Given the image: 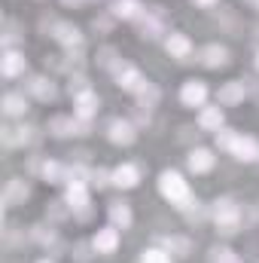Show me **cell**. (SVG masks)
Listing matches in <instances>:
<instances>
[{
    "label": "cell",
    "mask_w": 259,
    "mask_h": 263,
    "mask_svg": "<svg viewBox=\"0 0 259 263\" xmlns=\"http://www.w3.org/2000/svg\"><path fill=\"white\" fill-rule=\"evenodd\" d=\"M210 217L217 223V233L223 236H235L241 230V205L232 196H220L210 205Z\"/></svg>",
    "instance_id": "6da1fadb"
},
{
    "label": "cell",
    "mask_w": 259,
    "mask_h": 263,
    "mask_svg": "<svg viewBox=\"0 0 259 263\" xmlns=\"http://www.w3.org/2000/svg\"><path fill=\"white\" fill-rule=\"evenodd\" d=\"M159 193H162V199H168L177 208L192 205V190L183 181V175H177V172H162L159 175Z\"/></svg>",
    "instance_id": "7a4b0ae2"
},
{
    "label": "cell",
    "mask_w": 259,
    "mask_h": 263,
    "mask_svg": "<svg viewBox=\"0 0 259 263\" xmlns=\"http://www.w3.org/2000/svg\"><path fill=\"white\" fill-rule=\"evenodd\" d=\"M113 77H116V86L125 89V92H131V95H137V92L143 89V83H146V77H143L134 65H125V62H119V67L113 70Z\"/></svg>",
    "instance_id": "3957f363"
},
{
    "label": "cell",
    "mask_w": 259,
    "mask_h": 263,
    "mask_svg": "<svg viewBox=\"0 0 259 263\" xmlns=\"http://www.w3.org/2000/svg\"><path fill=\"white\" fill-rule=\"evenodd\" d=\"M137 126L131 123V120H113L110 126H107V138H110V144H116V147H131L134 141H137Z\"/></svg>",
    "instance_id": "277c9868"
},
{
    "label": "cell",
    "mask_w": 259,
    "mask_h": 263,
    "mask_svg": "<svg viewBox=\"0 0 259 263\" xmlns=\"http://www.w3.org/2000/svg\"><path fill=\"white\" fill-rule=\"evenodd\" d=\"M52 40H55L58 46H64L67 52H73V49H82V43H85L82 31H79L76 25H70V22H58V28L52 31Z\"/></svg>",
    "instance_id": "5b68a950"
},
{
    "label": "cell",
    "mask_w": 259,
    "mask_h": 263,
    "mask_svg": "<svg viewBox=\"0 0 259 263\" xmlns=\"http://www.w3.org/2000/svg\"><path fill=\"white\" fill-rule=\"evenodd\" d=\"M244 98H247V83H244V80H229V83H223L220 92H217L220 107H238Z\"/></svg>",
    "instance_id": "8992f818"
},
{
    "label": "cell",
    "mask_w": 259,
    "mask_h": 263,
    "mask_svg": "<svg viewBox=\"0 0 259 263\" xmlns=\"http://www.w3.org/2000/svg\"><path fill=\"white\" fill-rule=\"evenodd\" d=\"M198 62L207 67V70H220V67L229 65V49L223 43H207L198 49Z\"/></svg>",
    "instance_id": "52a82bcc"
},
{
    "label": "cell",
    "mask_w": 259,
    "mask_h": 263,
    "mask_svg": "<svg viewBox=\"0 0 259 263\" xmlns=\"http://www.w3.org/2000/svg\"><path fill=\"white\" fill-rule=\"evenodd\" d=\"M28 196H31V187H28L25 178H6V184H3V202H6L9 208L25 205Z\"/></svg>",
    "instance_id": "ba28073f"
},
{
    "label": "cell",
    "mask_w": 259,
    "mask_h": 263,
    "mask_svg": "<svg viewBox=\"0 0 259 263\" xmlns=\"http://www.w3.org/2000/svg\"><path fill=\"white\" fill-rule=\"evenodd\" d=\"M25 92L34 95L37 101H55V98H58V89H55V83H52L49 77H28Z\"/></svg>",
    "instance_id": "9c48e42d"
},
{
    "label": "cell",
    "mask_w": 259,
    "mask_h": 263,
    "mask_svg": "<svg viewBox=\"0 0 259 263\" xmlns=\"http://www.w3.org/2000/svg\"><path fill=\"white\" fill-rule=\"evenodd\" d=\"M25 67H28L25 52H18V49H3V59H0V73H3L6 80L21 77V73H25Z\"/></svg>",
    "instance_id": "30bf717a"
},
{
    "label": "cell",
    "mask_w": 259,
    "mask_h": 263,
    "mask_svg": "<svg viewBox=\"0 0 259 263\" xmlns=\"http://www.w3.org/2000/svg\"><path fill=\"white\" fill-rule=\"evenodd\" d=\"M180 101H183L186 107H204V101H207V86H204V80H186V83L180 86Z\"/></svg>",
    "instance_id": "8fae6325"
},
{
    "label": "cell",
    "mask_w": 259,
    "mask_h": 263,
    "mask_svg": "<svg viewBox=\"0 0 259 263\" xmlns=\"http://www.w3.org/2000/svg\"><path fill=\"white\" fill-rule=\"evenodd\" d=\"M92 248L98 254H113L119 248V230L116 227H101L95 236H92Z\"/></svg>",
    "instance_id": "7c38bea8"
},
{
    "label": "cell",
    "mask_w": 259,
    "mask_h": 263,
    "mask_svg": "<svg viewBox=\"0 0 259 263\" xmlns=\"http://www.w3.org/2000/svg\"><path fill=\"white\" fill-rule=\"evenodd\" d=\"M143 12H146V6L140 0H113V6H110V15L122 18V22H137Z\"/></svg>",
    "instance_id": "4fadbf2b"
},
{
    "label": "cell",
    "mask_w": 259,
    "mask_h": 263,
    "mask_svg": "<svg viewBox=\"0 0 259 263\" xmlns=\"http://www.w3.org/2000/svg\"><path fill=\"white\" fill-rule=\"evenodd\" d=\"M137 184H140V168H137L134 162H122V165L113 168V187L131 190V187H137Z\"/></svg>",
    "instance_id": "5bb4252c"
},
{
    "label": "cell",
    "mask_w": 259,
    "mask_h": 263,
    "mask_svg": "<svg viewBox=\"0 0 259 263\" xmlns=\"http://www.w3.org/2000/svg\"><path fill=\"white\" fill-rule=\"evenodd\" d=\"M229 153L235 159H241V162H256L259 159V141L250 138V135H238V141H235V147Z\"/></svg>",
    "instance_id": "9a60e30c"
},
{
    "label": "cell",
    "mask_w": 259,
    "mask_h": 263,
    "mask_svg": "<svg viewBox=\"0 0 259 263\" xmlns=\"http://www.w3.org/2000/svg\"><path fill=\"white\" fill-rule=\"evenodd\" d=\"M213 162H217V156L207 147H195V150H189V156H186V165H189V172H195V175H207L213 168Z\"/></svg>",
    "instance_id": "2e32d148"
},
{
    "label": "cell",
    "mask_w": 259,
    "mask_h": 263,
    "mask_svg": "<svg viewBox=\"0 0 259 263\" xmlns=\"http://www.w3.org/2000/svg\"><path fill=\"white\" fill-rule=\"evenodd\" d=\"M165 49H168L171 59H189V55H192V40H189L186 34L174 31V34L165 37Z\"/></svg>",
    "instance_id": "e0dca14e"
},
{
    "label": "cell",
    "mask_w": 259,
    "mask_h": 263,
    "mask_svg": "<svg viewBox=\"0 0 259 263\" xmlns=\"http://www.w3.org/2000/svg\"><path fill=\"white\" fill-rule=\"evenodd\" d=\"M31 242L43 245L46 251L61 245V239H58V230H55L52 223H49V227H46V223H34V227H31Z\"/></svg>",
    "instance_id": "ac0fdd59"
},
{
    "label": "cell",
    "mask_w": 259,
    "mask_h": 263,
    "mask_svg": "<svg viewBox=\"0 0 259 263\" xmlns=\"http://www.w3.org/2000/svg\"><path fill=\"white\" fill-rule=\"evenodd\" d=\"M107 217H110V227H116V230H128L131 220H134L128 202H110L107 205Z\"/></svg>",
    "instance_id": "d6986e66"
},
{
    "label": "cell",
    "mask_w": 259,
    "mask_h": 263,
    "mask_svg": "<svg viewBox=\"0 0 259 263\" xmlns=\"http://www.w3.org/2000/svg\"><path fill=\"white\" fill-rule=\"evenodd\" d=\"M134 25H137V34H140L143 40H156V37H159L165 28H168V25H165V22H159V18L149 12V9H146V12H143V15H140Z\"/></svg>",
    "instance_id": "ffe728a7"
},
{
    "label": "cell",
    "mask_w": 259,
    "mask_h": 263,
    "mask_svg": "<svg viewBox=\"0 0 259 263\" xmlns=\"http://www.w3.org/2000/svg\"><path fill=\"white\" fill-rule=\"evenodd\" d=\"M73 117H85V120H92L95 114H98V107H101V98L89 89V92H82V95H76L73 98Z\"/></svg>",
    "instance_id": "44dd1931"
},
{
    "label": "cell",
    "mask_w": 259,
    "mask_h": 263,
    "mask_svg": "<svg viewBox=\"0 0 259 263\" xmlns=\"http://www.w3.org/2000/svg\"><path fill=\"white\" fill-rule=\"evenodd\" d=\"M3 114H6L9 120L25 117V114H28V98H25V92H6V95H3Z\"/></svg>",
    "instance_id": "7402d4cb"
},
{
    "label": "cell",
    "mask_w": 259,
    "mask_h": 263,
    "mask_svg": "<svg viewBox=\"0 0 259 263\" xmlns=\"http://www.w3.org/2000/svg\"><path fill=\"white\" fill-rule=\"evenodd\" d=\"M64 199H67V205H70L73 211H76V208H85V205L92 202V193H89V184H79V181L67 184Z\"/></svg>",
    "instance_id": "603a6c76"
},
{
    "label": "cell",
    "mask_w": 259,
    "mask_h": 263,
    "mask_svg": "<svg viewBox=\"0 0 259 263\" xmlns=\"http://www.w3.org/2000/svg\"><path fill=\"white\" fill-rule=\"evenodd\" d=\"M162 245L171 257H189L192 254V239H186V236H165Z\"/></svg>",
    "instance_id": "cb8c5ba5"
},
{
    "label": "cell",
    "mask_w": 259,
    "mask_h": 263,
    "mask_svg": "<svg viewBox=\"0 0 259 263\" xmlns=\"http://www.w3.org/2000/svg\"><path fill=\"white\" fill-rule=\"evenodd\" d=\"M198 126L204 132H220L223 129V107H220V104H217V107H201Z\"/></svg>",
    "instance_id": "d4e9b609"
},
{
    "label": "cell",
    "mask_w": 259,
    "mask_h": 263,
    "mask_svg": "<svg viewBox=\"0 0 259 263\" xmlns=\"http://www.w3.org/2000/svg\"><path fill=\"white\" fill-rule=\"evenodd\" d=\"M40 178H43L46 184H67V165L64 162H55V159H46Z\"/></svg>",
    "instance_id": "484cf974"
},
{
    "label": "cell",
    "mask_w": 259,
    "mask_h": 263,
    "mask_svg": "<svg viewBox=\"0 0 259 263\" xmlns=\"http://www.w3.org/2000/svg\"><path fill=\"white\" fill-rule=\"evenodd\" d=\"M73 126H76V117H52L49 123H46V135H52V138H67V135H73Z\"/></svg>",
    "instance_id": "4316f807"
},
{
    "label": "cell",
    "mask_w": 259,
    "mask_h": 263,
    "mask_svg": "<svg viewBox=\"0 0 259 263\" xmlns=\"http://www.w3.org/2000/svg\"><path fill=\"white\" fill-rule=\"evenodd\" d=\"M95 62H98V67H104V70H110V73H113V70L119 67L122 59H119V52H116L113 46H101V49L95 52Z\"/></svg>",
    "instance_id": "83f0119b"
},
{
    "label": "cell",
    "mask_w": 259,
    "mask_h": 263,
    "mask_svg": "<svg viewBox=\"0 0 259 263\" xmlns=\"http://www.w3.org/2000/svg\"><path fill=\"white\" fill-rule=\"evenodd\" d=\"M134 98H137L143 107H156V104H159V98H162V92H159V86H156V83H149V80H146V83H143V89H140Z\"/></svg>",
    "instance_id": "f1b7e54d"
},
{
    "label": "cell",
    "mask_w": 259,
    "mask_h": 263,
    "mask_svg": "<svg viewBox=\"0 0 259 263\" xmlns=\"http://www.w3.org/2000/svg\"><path fill=\"white\" fill-rule=\"evenodd\" d=\"M0 141L6 150H15V147H25V138H21V126H3L0 132Z\"/></svg>",
    "instance_id": "f546056e"
},
{
    "label": "cell",
    "mask_w": 259,
    "mask_h": 263,
    "mask_svg": "<svg viewBox=\"0 0 259 263\" xmlns=\"http://www.w3.org/2000/svg\"><path fill=\"white\" fill-rule=\"evenodd\" d=\"M70 205H67V199H58V202H49L46 205V217L52 220V223H61V220H67L70 217Z\"/></svg>",
    "instance_id": "4dcf8cb0"
},
{
    "label": "cell",
    "mask_w": 259,
    "mask_h": 263,
    "mask_svg": "<svg viewBox=\"0 0 259 263\" xmlns=\"http://www.w3.org/2000/svg\"><path fill=\"white\" fill-rule=\"evenodd\" d=\"M207 260L210 263H241L238 260V254H235L229 245H213V248L207 251Z\"/></svg>",
    "instance_id": "1f68e13d"
},
{
    "label": "cell",
    "mask_w": 259,
    "mask_h": 263,
    "mask_svg": "<svg viewBox=\"0 0 259 263\" xmlns=\"http://www.w3.org/2000/svg\"><path fill=\"white\" fill-rule=\"evenodd\" d=\"M183 214H186V223H204L207 217H210V208L207 205H201V202H192V205H186L183 208Z\"/></svg>",
    "instance_id": "d6a6232c"
},
{
    "label": "cell",
    "mask_w": 259,
    "mask_h": 263,
    "mask_svg": "<svg viewBox=\"0 0 259 263\" xmlns=\"http://www.w3.org/2000/svg\"><path fill=\"white\" fill-rule=\"evenodd\" d=\"M92 86H89V77L82 73V70H76V73H70V83H67V92L76 98V95H82V92H89Z\"/></svg>",
    "instance_id": "836d02e7"
},
{
    "label": "cell",
    "mask_w": 259,
    "mask_h": 263,
    "mask_svg": "<svg viewBox=\"0 0 259 263\" xmlns=\"http://www.w3.org/2000/svg\"><path fill=\"white\" fill-rule=\"evenodd\" d=\"M110 184H113V172H110V168H104V165L92 168V187L104 190V187H110Z\"/></svg>",
    "instance_id": "e575fe53"
},
{
    "label": "cell",
    "mask_w": 259,
    "mask_h": 263,
    "mask_svg": "<svg viewBox=\"0 0 259 263\" xmlns=\"http://www.w3.org/2000/svg\"><path fill=\"white\" fill-rule=\"evenodd\" d=\"M238 135H241V132H235V129H220V132H217V147L229 153V150L235 147V141H238Z\"/></svg>",
    "instance_id": "d590c367"
},
{
    "label": "cell",
    "mask_w": 259,
    "mask_h": 263,
    "mask_svg": "<svg viewBox=\"0 0 259 263\" xmlns=\"http://www.w3.org/2000/svg\"><path fill=\"white\" fill-rule=\"evenodd\" d=\"M18 40H21V31H18V25L6 22V28H3V49H15V46H18Z\"/></svg>",
    "instance_id": "8d00e7d4"
},
{
    "label": "cell",
    "mask_w": 259,
    "mask_h": 263,
    "mask_svg": "<svg viewBox=\"0 0 259 263\" xmlns=\"http://www.w3.org/2000/svg\"><path fill=\"white\" fill-rule=\"evenodd\" d=\"M140 263H171V254L165 248H146L140 254Z\"/></svg>",
    "instance_id": "74e56055"
},
{
    "label": "cell",
    "mask_w": 259,
    "mask_h": 263,
    "mask_svg": "<svg viewBox=\"0 0 259 263\" xmlns=\"http://www.w3.org/2000/svg\"><path fill=\"white\" fill-rule=\"evenodd\" d=\"M113 22H116L113 15H95V18H92V28H95V31H101V34H110Z\"/></svg>",
    "instance_id": "f35d334b"
},
{
    "label": "cell",
    "mask_w": 259,
    "mask_h": 263,
    "mask_svg": "<svg viewBox=\"0 0 259 263\" xmlns=\"http://www.w3.org/2000/svg\"><path fill=\"white\" fill-rule=\"evenodd\" d=\"M89 248H92V242H89V245H85V242H76V245L70 248V257H76L79 263H85L89 257H92V254H89Z\"/></svg>",
    "instance_id": "ab89813d"
},
{
    "label": "cell",
    "mask_w": 259,
    "mask_h": 263,
    "mask_svg": "<svg viewBox=\"0 0 259 263\" xmlns=\"http://www.w3.org/2000/svg\"><path fill=\"white\" fill-rule=\"evenodd\" d=\"M149 12H153V15H156L159 22H165V25H168V9H165L162 3H156V6H149Z\"/></svg>",
    "instance_id": "60d3db41"
},
{
    "label": "cell",
    "mask_w": 259,
    "mask_h": 263,
    "mask_svg": "<svg viewBox=\"0 0 259 263\" xmlns=\"http://www.w3.org/2000/svg\"><path fill=\"white\" fill-rule=\"evenodd\" d=\"M73 217H76L79 223H85V220L92 217V208H89V205H85V208H76V211H73Z\"/></svg>",
    "instance_id": "b9f144b4"
},
{
    "label": "cell",
    "mask_w": 259,
    "mask_h": 263,
    "mask_svg": "<svg viewBox=\"0 0 259 263\" xmlns=\"http://www.w3.org/2000/svg\"><path fill=\"white\" fill-rule=\"evenodd\" d=\"M64 6H73V9H79V6H85V3H92V0H61Z\"/></svg>",
    "instance_id": "7bdbcfd3"
},
{
    "label": "cell",
    "mask_w": 259,
    "mask_h": 263,
    "mask_svg": "<svg viewBox=\"0 0 259 263\" xmlns=\"http://www.w3.org/2000/svg\"><path fill=\"white\" fill-rule=\"evenodd\" d=\"M195 6H213V3H220V0H192Z\"/></svg>",
    "instance_id": "ee69618b"
},
{
    "label": "cell",
    "mask_w": 259,
    "mask_h": 263,
    "mask_svg": "<svg viewBox=\"0 0 259 263\" xmlns=\"http://www.w3.org/2000/svg\"><path fill=\"white\" fill-rule=\"evenodd\" d=\"M253 67L259 70V49H256V55H253Z\"/></svg>",
    "instance_id": "f6af8a7d"
},
{
    "label": "cell",
    "mask_w": 259,
    "mask_h": 263,
    "mask_svg": "<svg viewBox=\"0 0 259 263\" xmlns=\"http://www.w3.org/2000/svg\"><path fill=\"white\" fill-rule=\"evenodd\" d=\"M247 3H250V6H253V9H259V0H247Z\"/></svg>",
    "instance_id": "bcb514c9"
},
{
    "label": "cell",
    "mask_w": 259,
    "mask_h": 263,
    "mask_svg": "<svg viewBox=\"0 0 259 263\" xmlns=\"http://www.w3.org/2000/svg\"><path fill=\"white\" fill-rule=\"evenodd\" d=\"M37 263H55V260H49V257H43V260H37Z\"/></svg>",
    "instance_id": "7dc6e473"
}]
</instances>
